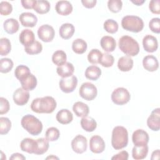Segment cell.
I'll use <instances>...</instances> for the list:
<instances>
[{"instance_id": "cell-1", "label": "cell", "mask_w": 160, "mask_h": 160, "mask_svg": "<svg viewBox=\"0 0 160 160\" xmlns=\"http://www.w3.org/2000/svg\"><path fill=\"white\" fill-rule=\"evenodd\" d=\"M56 101L51 96L37 98L31 104V110L36 113H52L56 108Z\"/></svg>"}, {"instance_id": "cell-2", "label": "cell", "mask_w": 160, "mask_h": 160, "mask_svg": "<svg viewBox=\"0 0 160 160\" xmlns=\"http://www.w3.org/2000/svg\"><path fill=\"white\" fill-rule=\"evenodd\" d=\"M128 143V132L127 129L121 126L114 128L112 131L111 144L116 150L121 149L127 146Z\"/></svg>"}, {"instance_id": "cell-3", "label": "cell", "mask_w": 160, "mask_h": 160, "mask_svg": "<svg viewBox=\"0 0 160 160\" xmlns=\"http://www.w3.org/2000/svg\"><path fill=\"white\" fill-rule=\"evenodd\" d=\"M22 127L32 136L39 135L42 130V124L36 117L31 114L24 116L21 121Z\"/></svg>"}, {"instance_id": "cell-4", "label": "cell", "mask_w": 160, "mask_h": 160, "mask_svg": "<svg viewBox=\"0 0 160 160\" xmlns=\"http://www.w3.org/2000/svg\"><path fill=\"white\" fill-rule=\"evenodd\" d=\"M119 48L128 56H135L139 52V46L138 42L132 37L123 36L119 39Z\"/></svg>"}, {"instance_id": "cell-5", "label": "cell", "mask_w": 160, "mask_h": 160, "mask_svg": "<svg viewBox=\"0 0 160 160\" xmlns=\"http://www.w3.org/2000/svg\"><path fill=\"white\" fill-rule=\"evenodd\" d=\"M121 26L126 31L132 32H139L144 28V22L139 16L128 15L122 19Z\"/></svg>"}, {"instance_id": "cell-6", "label": "cell", "mask_w": 160, "mask_h": 160, "mask_svg": "<svg viewBox=\"0 0 160 160\" xmlns=\"http://www.w3.org/2000/svg\"><path fill=\"white\" fill-rule=\"evenodd\" d=\"M130 98V93L124 88H118L111 94V100L117 105H123L128 103Z\"/></svg>"}, {"instance_id": "cell-7", "label": "cell", "mask_w": 160, "mask_h": 160, "mask_svg": "<svg viewBox=\"0 0 160 160\" xmlns=\"http://www.w3.org/2000/svg\"><path fill=\"white\" fill-rule=\"evenodd\" d=\"M80 96L86 101H92L97 96V88L92 83L86 82L82 84L79 88Z\"/></svg>"}, {"instance_id": "cell-8", "label": "cell", "mask_w": 160, "mask_h": 160, "mask_svg": "<svg viewBox=\"0 0 160 160\" xmlns=\"http://www.w3.org/2000/svg\"><path fill=\"white\" fill-rule=\"evenodd\" d=\"M78 84V79L75 76L68 78H62L59 82L60 89L65 93H70L74 91Z\"/></svg>"}, {"instance_id": "cell-9", "label": "cell", "mask_w": 160, "mask_h": 160, "mask_svg": "<svg viewBox=\"0 0 160 160\" xmlns=\"http://www.w3.org/2000/svg\"><path fill=\"white\" fill-rule=\"evenodd\" d=\"M38 35L41 41L45 42H49L53 40L55 31L51 26L49 24H43L38 28Z\"/></svg>"}, {"instance_id": "cell-10", "label": "cell", "mask_w": 160, "mask_h": 160, "mask_svg": "<svg viewBox=\"0 0 160 160\" xmlns=\"http://www.w3.org/2000/svg\"><path fill=\"white\" fill-rule=\"evenodd\" d=\"M72 150L78 153L82 154L87 149V139L82 135H77L71 141Z\"/></svg>"}, {"instance_id": "cell-11", "label": "cell", "mask_w": 160, "mask_h": 160, "mask_svg": "<svg viewBox=\"0 0 160 160\" xmlns=\"http://www.w3.org/2000/svg\"><path fill=\"white\" fill-rule=\"evenodd\" d=\"M148 128L154 131H158L160 129V109H154L147 119Z\"/></svg>"}, {"instance_id": "cell-12", "label": "cell", "mask_w": 160, "mask_h": 160, "mask_svg": "<svg viewBox=\"0 0 160 160\" xmlns=\"http://www.w3.org/2000/svg\"><path fill=\"white\" fill-rule=\"evenodd\" d=\"M132 142L134 146H141L148 144L149 138L148 132L143 129H137L134 131L132 136Z\"/></svg>"}, {"instance_id": "cell-13", "label": "cell", "mask_w": 160, "mask_h": 160, "mask_svg": "<svg viewBox=\"0 0 160 160\" xmlns=\"http://www.w3.org/2000/svg\"><path fill=\"white\" fill-rule=\"evenodd\" d=\"M89 148L94 153H101L105 149V142L101 136L98 135L93 136L89 140Z\"/></svg>"}, {"instance_id": "cell-14", "label": "cell", "mask_w": 160, "mask_h": 160, "mask_svg": "<svg viewBox=\"0 0 160 160\" xmlns=\"http://www.w3.org/2000/svg\"><path fill=\"white\" fill-rule=\"evenodd\" d=\"M29 93L22 88H19L13 93V100L18 106L25 105L29 101Z\"/></svg>"}, {"instance_id": "cell-15", "label": "cell", "mask_w": 160, "mask_h": 160, "mask_svg": "<svg viewBox=\"0 0 160 160\" xmlns=\"http://www.w3.org/2000/svg\"><path fill=\"white\" fill-rule=\"evenodd\" d=\"M142 46L144 49L148 52H155L158 48V42L156 37L148 34L143 38Z\"/></svg>"}, {"instance_id": "cell-16", "label": "cell", "mask_w": 160, "mask_h": 160, "mask_svg": "<svg viewBox=\"0 0 160 160\" xmlns=\"http://www.w3.org/2000/svg\"><path fill=\"white\" fill-rule=\"evenodd\" d=\"M21 24L24 27L32 28L36 26L38 22V18L36 15L32 12H25L21 13L19 16Z\"/></svg>"}, {"instance_id": "cell-17", "label": "cell", "mask_w": 160, "mask_h": 160, "mask_svg": "<svg viewBox=\"0 0 160 160\" xmlns=\"http://www.w3.org/2000/svg\"><path fill=\"white\" fill-rule=\"evenodd\" d=\"M55 9L58 14L62 16H68L72 12L73 8L68 1H59L56 4Z\"/></svg>"}, {"instance_id": "cell-18", "label": "cell", "mask_w": 160, "mask_h": 160, "mask_svg": "<svg viewBox=\"0 0 160 160\" xmlns=\"http://www.w3.org/2000/svg\"><path fill=\"white\" fill-rule=\"evenodd\" d=\"M142 65L144 68L148 71H156L159 68L158 59L152 55L146 56L142 59Z\"/></svg>"}, {"instance_id": "cell-19", "label": "cell", "mask_w": 160, "mask_h": 160, "mask_svg": "<svg viewBox=\"0 0 160 160\" xmlns=\"http://www.w3.org/2000/svg\"><path fill=\"white\" fill-rule=\"evenodd\" d=\"M19 41L25 47H28L35 41V36L34 32L29 29H25L21 31L19 34Z\"/></svg>"}, {"instance_id": "cell-20", "label": "cell", "mask_w": 160, "mask_h": 160, "mask_svg": "<svg viewBox=\"0 0 160 160\" xmlns=\"http://www.w3.org/2000/svg\"><path fill=\"white\" fill-rule=\"evenodd\" d=\"M21 149L29 154H34L37 149V141L31 138H25L20 144Z\"/></svg>"}, {"instance_id": "cell-21", "label": "cell", "mask_w": 160, "mask_h": 160, "mask_svg": "<svg viewBox=\"0 0 160 160\" xmlns=\"http://www.w3.org/2000/svg\"><path fill=\"white\" fill-rule=\"evenodd\" d=\"M101 48L106 52H112L116 47V42L114 38L109 36H104L100 40Z\"/></svg>"}, {"instance_id": "cell-22", "label": "cell", "mask_w": 160, "mask_h": 160, "mask_svg": "<svg viewBox=\"0 0 160 160\" xmlns=\"http://www.w3.org/2000/svg\"><path fill=\"white\" fill-rule=\"evenodd\" d=\"M133 60L128 56L121 57L118 61V68L122 72L129 71L133 67Z\"/></svg>"}, {"instance_id": "cell-23", "label": "cell", "mask_w": 160, "mask_h": 160, "mask_svg": "<svg viewBox=\"0 0 160 160\" xmlns=\"http://www.w3.org/2000/svg\"><path fill=\"white\" fill-rule=\"evenodd\" d=\"M58 122L62 124H68L73 119L72 112L67 109H62L58 112L56 116Z\"/></svg>"}, {"instance_id": "cell-24", "label": "cell", "mask_w": 160, "mask_h": 160, "mask_svg": "<svg viewBox=\"0 0 160 160\" xmlns=\"http://www.w3.org/2000/svg\"><path fill=\"white\" fill-rule=\"evenodd\" d=\"M74 71V68L72 64L66 62L61 66H58L56 69L58 74L62 78H68L72 76Z\"/></svg>"}, {"instance_id": "cell-25", "label": "cell", "mask_w": 160, "mask_h": 160, "mask_svg": "<svg viewBox=\"0 0 160 160\" xmlns=\"http://www.w3.org/2000/svg\"><path fill=\"white\" fill-rule=\"evenodd\" d=\"M72 110L78 117H86L88 116L89 112L88 106L81 101L75 102L72 106Z\"/></svg>"}, {"instance_id": "cell-26", "label": "cell", "mask_w": 160, "mask_h": 160, "mask_svg": "<svg viewBox=\"0 0 160 160\" xmlns=\"http://www.w3.org/2000/svg\"><path fill=\"white\" fill-rule=\"evenodd\" d=\"M149 148L148 144L141 146H134L132 150V156L134 159L136 160H140L144 159L148 153Z\"/></svg>"}, {"instance_id": "cell-27", "label": "cell", "mask_w": 160, "mask_h": 160, "mask_svg": "<svg viewBox=\"0 0 160 160\" xmlns=\"http://www.w3.org/2000/svg\"><path fill=\"white\" fill-rule=\"evenodd\" d=\"M75 29L74 26L70 23L62 24L59 28V35L64 39H70L74 34Z\"/></svg>"}, {"instance_id": "cell-28", "label": "cell", "mask_w": 160, "mask_h": 160, "mask_svg": "<svg viewBox=\"0 0 160 160\" xmlns=\"http://www.w3.org/2000/svg\"><path fill=\"white\" fill-rule=\"evenodd\" d=\"M3 28L7 33L12 34L18 31L19 24L16 19L14 18H9L4 21Z\"/></svg>"}, {"instance_id": "cell-29", "label": "cell", "mask_w": 160, "mask_h": 160, "mask_svg": "<svg viewBox=\"0 0 160 160\" xmlns=\"http://www.w3.org/2000/svg\"><path fill=\"white\" fill-rule=\"evenodd\" d=\"M81 126L86 131L92 132L97 128V122L94 118L86 116L82 118L81 120Z\"/></svg>"}, {"instance_id": "cell-30", "label": "cell", "mask_w": 160, "mask_h": 160, "mask_svg": "<svg viewBox=\"0 0 160 160\" xmlns=\"http://www.w3.org/2000/svg\"><path fill=\"white\" fill-rule=\"evenodd\" d=\"M84 74L87 79L92 81H96L101 76V70L96 66H90L86 68Z\"/></svg>"}, {"instance_id": "cell-31", "label": "cell", "mask_w": 160, "mask_h": 160, "mask_svg": "<svg viewBox=\"0 0 160 160\" xmlns=\"http://www.w3.org/2000/svg\"><path fill=\"white\" fill-rule=\"evenodd\" d=\"M20 82L23 89L27 91H32L37 86V79L34 75L30 74L25 79L21 81Z\"/></svg>"}, {"instance_id": "cell-32", "label": "cell", "mask_w": 160, "mask_h": 160, "mask_svg": "<svg viewBox=\"0 0 160 160\" xmlns=\"http://www.w3.org/2000/svg\"><path fill=\"white\" fill-rule=\"evenodd\" d=\"M87 43L82 39H76L72 43V49L73 51L78 54H82L84 53L87 49Z\"/></svg>"}, {"instance_id": "cell-33", "label": "cell", "mask_w": 160, "mask_h": 160, "mask_svg": "<svg viewBox=\"0 0 160 160\" xmlns=\"http://www.w3.org/2000/svg\"><path fill=\"white\" fill-rule=\"evenodd\" d=\"M50 3L48 1L38 0L36 1L34 7V10L38 14H44L48 12L50 10Z\"/></svg>"}, {"instance_id": "cell-34", "label": "cell", "mask_w": 160, "mask_h": 160, "mask_svg": "<svg viewBox=\"0 0 160 160\" xmlns=\"http://www.w3.org/2000/svg\"><path fill=\"white\" fill-rule=\"evenodd\" d=\"M66 54L62 50H58L55 51L52 56V62L58 66H61L65 64L66 62Z\"/></svg>"}, {"instance_id": "cell-35", "label": "cell", "mask_w": 160, "mask_h": 160, "mask_svg": "<svg viewBox=\"0 0 160 160\" xmlns=\"http://www.w3.org/2000/svg\"><path fill=\"white\" fill-rule=\"evenodd\" d=\"M31 73L29 68L25 65L18 66L14 71V75L19 81L25 79Z\"/></svg>"}, {"instance_id": "cell-36", "label": "cell", "mask_w": 160, "mask_h": 160, "mask_svg": "<svg viewBox=\"0 0 160 160\" xmlns=\"http://www.w3.org/2000/svg\"><path fill=\"white\" fill-rule=\"evenodd\" d=\"M37 141V149L35 152V154L41 155L47 152L49 149V141L46 138H39Z\"/></svg>"}, {"instance_id": "cell-37", "label": "cell", "mask_w": 160, "mask_h": 160, "mask_svg": "<svg viewBox=\"0 0 160 160\" xmlns=\"http://www.w3.org/2000/svg\"><path fill=\"white\" fill-rule=\"evenodd\" d=\"M102 53L98 49H91L88 54V61L93 64H97L100 62Z\"/></svg>"}, {"instance_id": "cell-38", "label": "cell", "mask_w": 160, "mask_h": 160, "mask_svg": "<svg viewBox=\"0 0 160 160\" xmlns=\"http://www.w3.org/2000/svg\"><path fill=\"white\" fill-rule=\"evenodd\" d=\"M42 50V46L41 43H40L38 41H35L30 46L24 48V51H26V52L30 55L38 54L41 52Z\"/></svg>"}, {"instance_id": "cell-39", "label": "cell", "mask_w": 160, "mask_h": 160, "mask_svg": "<svg viewBox=\"0 0 160 160\" xmlns=\"http://www.w3.org/2000/svg\"><path fill=\"white\" fill-rule=\"evenodd\" d=\"M11 50V44L9 39L2 38L0 39V54L1 56L8 55Z\"/></svg>"}, {"instance_id": "cell-40", "label": "cell", "mask_w": 160, "mask_h": 160, "mask_svg": "<svg viewBox=\"0 0 160 160\" xmlns=\"http://www.w3.org/2000/svg\"><path fill=\"white\" fill-rule=\"evenodd\" d=\"M14 66L12 61L9 58H2L0 60V72L8 73L12 69Z\"/></svg>"}, {"instance_id": "cell-41", "label": "cell", "mask_w": 160, "mask_h": 160, "mask_svg": "<svg viewBox=\"0 0 160 160\" xmlns=\"http://www.w3.org/2000/svg\"><path fill=\"white\" fill-rule=\"evenodd\" d=\"M103 26L106 31L110 34H114L116 32L119 28L118 22L112 19H108L105 21Z\"/></svg>"}, {"instance_id": "cell-42", "label": "cell", "mask_w": 160, "mask_h": 160, "mask_svg": "<svg viewBox=\"0 0 160 160\" xmlns=\"http://www.w3.org/2000/svg\"><path fill=\"white\" fill-rule=\"evenodd\" d=\"M60 136V132L59 129L55 127L49 128L45 134L46 138L49 141H57Z\"/></svg>"}, {"instance_id": "cell-43", "label": "cell", "mask_w": 160, "mask_h": 160, "mask_svg": "<svg viewBox=\"0 0 160 160\" xmlns=\"http://www.w3.org/2000/svg\"><path fill=\"white\" fill-rule=\"evenodd\" d=\"M11 128V122L9 118L6 117L0 118V134H6Z\"/></svg>"}, {"instance_id": "cell-44", "label": "cell", "mask_w": 160, "mask_h": 160, "mask_svg": "<svg viewBox=\"0 0 160 160\" xmlns=\"http://www.w3.org/2000/svg\"><path fill=\"white\" fill-rule=\"evenodd\" d=\"M114 62V59L112 55L108 52H105L102 54L99 64H101L103 67L109 68L111 67Z\"/></svg>"}, {"instance_id": "cell-45", "label": "cell", "mask_w": 160, "mask_h": 160, "mask_svg": "<svg viewBox=\"0 0 160 160\" xmlns=\"http://www.w3.org/2000/svg\"><path fill=\"white\" fill-rule=\"evenodd\" d=\"M122 6V2L121 0H109L108 2V9L114 13L119 12Z\"/></svg>"}, {"instance_id": "cell-46", "label": "cell", "mask_w": 160, "mask_h": 160, "mask_svg": "<svg viewBox=\"0 0 160 160\" xmlns=\"http://www.w3.org/2000/svg\"><path fill=\"white\" fill-rule=\"evenodd\" d=\"M12 11V5L8 1H1L0 3V14L3 16H8Z\"/></svg>"}, {"instance_id": "cell-47", "label": "cell", "mask_w": 160, "mask_h": 160, "mask_svg": "<svg viewBox=\"0 0 160 160\" xmlns=\"http://www.w3.org/2000/svg\"><path fill=\"white\" fill-rule=\"evenodd\" d=\"M149 28L150 30L156 34L160 33V19L159 18H154L150 20L149 22Z\"/></svg>"}, {"instance_id": "cell-48", "label": "cell", "mask_w": 160, "mask_h": 160, "mask_svg": "<svg viewBox=\"0 0 160 160\" xmlns=\"http://www.w3.org/2000/svg\"><path fill=\"white\" fill-rule=\"evenodd\" d=\"M10 108L9 101L4 98H0V114L7 113Z\"/></svg>"}, {"instance_id": "cell-49", "label": "cell", "mask_w": 160, "mask_h": 160, "mask_svg": "<svg viewBox=\"0 0 160 160\" xmlns=\"http://www.w3.org/2000/svg\"><path fill=\"white\" fill-rule=\"evenodd\" d=\"M149 8L151 12L153 14H160V1L159 0H152L149 4Z\"/></svg>"}, {"instance_id": "cell-50", "label": "cell", "mask_w": 160, "mask_h": 160, "mask_svg": "<svg viewBox=\"0 0 160 160\" xmlns=\"http://www.w3.org/2000/svg\"><path fill=\"white\" fill-rule=\"evenodd\" d=\"M129 154L126 151H122L111 158L112 160H128Z\"/></svg>"}, {"instance_id": "cell-51", "label": "cell", "mask_w": 160, "mask_h": 160, "mask_svg": "<svg viewBox=\"0 0 160 160\" xmlns=\"http://www.w3.org/2000/svg\"><path fill=\"white\" fill-rule=\"evenodd\" d=\"M36 0H22L21 1L22 7L25 9H34Z\"/></svg>"}, {"instance_id": "cell-52", "label": "cell", "mask_w": 160, "mask_h": 160, "mask_svg": "<svg viewBox=\"0 0 160 160\" xmlns=\"http://www.w3.org/2000/svg\"><path fill=\"white\" fill-rule=\"evenodd\" d=\"M81 2L82 5L88 9H91L94 8L97 2L96 0H82Z\"/></svg>"}, {"instance_id": "cell-53", "label": "cell", "mask_w": 160, "mask_h": 160, "mask_svg": "<svg viewBox=\"0 0 160 160\" xmlns=\"http://www.w3.org/2000/svg\"><path fill=\"white\" fill-rule=\"evenodd\" d=\"M10 159H20V160H24L26 159L25 156H24L22 154L18 153V152H16L14 153L11 155V156L9 158Z\"/></svg>"}, {"instance_id": "cell-54", "label": "cell", "mask_w": 160, "mask_h": 160, "mask_svg": "<svg viewBox=\"0 0 160 160\" xmlns=\"http://www.w3.org/2000/svg\"><path fill=\"white\" fill-rule=\"evenodd\" d=\"M159 149H156L155 151H154L151 154V159L152 160H156V159H159Z\"/></svg>"}, {"instance_id": "cell-55", "label": "cell", "mask_w": 160, "mask_h": 160, "mask_svg": "<svg viewBox=\"0 0 160 160\" xmlns=\"http://www.w3.org/2000/svg\"><path fill=\"white\" fill-rule=\"evenodd\" d=\"M133 4H136V6H141L142 5L144 2L145 1L144 0H135V1H131Z\"/></svg>"}, {"instance_id": "cell-56", "label": "cell", "mask_w": 160, "mask_h": 160, "mask_svg": "<svg viewBox=\"0 0 160 160\" xmlns=\"http://www.w3.org/2000/svg\"><path fill=\"white\" fill-rule=\"evenodd\" d=\"M59 159V158H58V157H56V156H54V155H51V156H48V157H47L46 158V159Z\"/></svg>"}]
</instances>
